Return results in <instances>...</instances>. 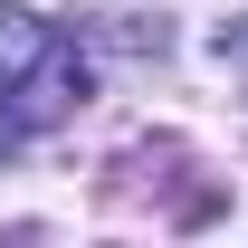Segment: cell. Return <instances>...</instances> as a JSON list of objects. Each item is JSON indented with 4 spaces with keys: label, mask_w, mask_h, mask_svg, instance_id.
I'll return each mask as SVG.
<instances>
[{
    "label": "cell",
    "mask_w": 248,
    "mask_h": 248,
    "mask_svg": "<svg viewBox=\"0 0 248 248\" xmlns=\"http://www.w3.org/2000/svg\"><path fill=\"white\" fill-rule=\"evenodd\" d=\"M86 105V48L58 19L0 10V134H38Z\"/></svg>",
    "instance_id": "1"
},
{
    "label": "cell",
    "mask_w": 248,
    "mask_h": 248,
    "mask_svg": "<svg viewBox=\"0 0 248 248\" xmlns=\"http://www.w3.org/2000/svg\"><path fill=\"white\" fill-rule=\"evenodd\" d=\"M219 58H229V67L248 77V19H229V29H219Z\"/></svg>",
    "instance_id": "2"
}]
</instances>
